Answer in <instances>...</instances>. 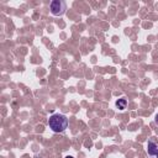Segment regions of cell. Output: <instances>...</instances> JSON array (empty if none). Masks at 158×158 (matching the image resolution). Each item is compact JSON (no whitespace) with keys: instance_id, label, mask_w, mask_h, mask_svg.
<instances>
[{"instance_id":"1","label":"cell","mask_w":158,"mask_h":158,"mask_svg":"<svg viewBox=\"0 0 158 158\" xmlns=\"http://www.w3.org/2000/svg\"><path fill=\"white\" fill-rule=\"evenodd\" d=\"M48 126L49 128L56 132V133H60L64 132L65 128L68 127V118L65 115L62 114H53L49 118H48Z\"/></svg>"},{"instance_id":"2","label":"cell","mask_w":158,"mask_h":158,"mask_svg":"<svg viewBox=\"0 0 158 158\" xmlns=\"http://www.w3.org/2000/svg\"><path fill=\"white\" fill-rule=\"evenodd\" d=\"M49 9H51L52 15H54V16H62V15H64V12L67 10V4L63 0H53L49 4Z\"/></svg>"},{"instance_id":"3","label":"cell","mask_w":158,"mask_h":158,"mask_svg":"<svg viewBox=\"0 0 158 158\" xmlns=\"http://www.w3.org/2000/svg\"><path fill=\"white\" fill-rule=\"evenodd\" d=\"M147 153L151 158H158V143L154 141V137H152L147 143Z\"/></svg>"},{"instance_id":"4","label":"cell","mask_w":158,"mask_h":158,"mask_svg":"<svg viewBox=\"0 0 158 158\" xmlns=\"http://www.w3.org/2000/svg\"><path fill=\"white\" fill-rule=\"evenodd\" d=\"M126 105H127V100L126 99H118L116 101V106L120 109V110H125L126 109Z\"/></svg>"},{"instance_id":"5","label":"cell","mask_w":158,"mask_h":158,"mask_svg":"<svg viewBox=\"0 0 158 158\" xmlns=\"http://www.w3.org/2000/svg\"><path fill=\"white\" fill-rule=\"evenodd\" d=\"M154 122L158 125V114H157V115H156V117H154Z\"/></svg>"},{"instance_id":"6","label":"cell","mask_w":158,"mask_h":158,"mask_svg":"<svg viewBox=\"0 0 158 158\" xmlns=\"http://www.w3.org/2000/svg\"><path fill=\"white\" fill-rule=\"evenodd\" d=\"M67 158H73V157H67Z\"/></svg>"}]
</instances>
